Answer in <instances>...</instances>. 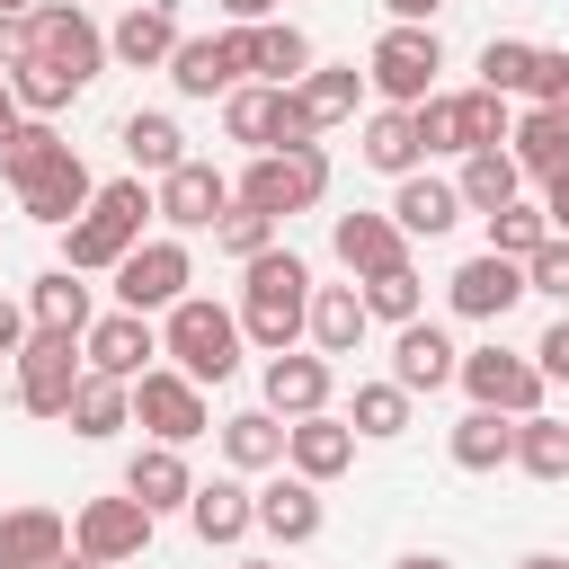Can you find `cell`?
Returning <instances> with one entry per match:
<instances>
[{
  "label": "cell",
  "mask_w": 569,
  "mask_h": 569,
  "mask_svg": "<svg viewBox=\"0 0 569 569\" xmlns=\"http://www.w3.org/2000/svg\"><path fill=\"white\" fill-rule=\"evenodd\" d=\"M436 71H445L436 27H391V36L365 53V89H382V107H418V98L436 89Z\"/></svg>",
  "instance_id": "52a82bcc"
},
{
  "label": "cell",
  "mask_w": 569,
  "mask_h": 569,
  "mask_svg": "<svg viewBox=\"0 0 569 569\" xmlns=\"http://www.w3.org/2000/svg\"><path fill=\"white\" fill-rule=\"evenodd\" d=\"M267 409L276 418H311V409H329V356H267Z\"/></svg>",
  "instance_id": "484cf974"
},
{
  "label": "cell",
  "mask_w": 569,
  "mask_h": 569,
  "mask_svg": "<svg viewBox=\"0 0 569 569\" xmlns=\"http://www.w3.org/2000/svg\"><path fill=\"white\" fill-rule=\"evenodd\" d=\"M356 293H365V320H418V302H427V284H418V267L400 258V267H373V276H356Z\"/></svg>",
  "instance_id": "ab89813d"
},
{
  "label": "cell",
  "mask_w": 569,
  "mask_h": 569,
  "mask_svg": "<svg viewBox=\"0 0 569 569\" xmlns=\"http://www.w3.org/2000/svg\"><path fill=\"white\" fill-rule=\"evenodd\" d=\"M453 365H462V356H453V338H445L436 320H400V338H391V382H400L409 400H418V391H445Z\"/></svg>",
  "instance_id": "ac0fdd59"
},
{
  "label": "cell",
  "mask_w": 569,
  "mask_h": 569,
  "mask_svg": "<svg viewBox=\"0 0 569 569\" xmlns=\"http://www.w3.org/2000/svg\"><path fill=\"white\" fill-rule=\"evenodd\" d=\"M516 187H525L516 151H462V178H453L462 213H498V204H516Z\"/></svg>",
  "instance_id": "4dcf8cb0"
},
{
  "label": "cell",
  "mask_w": 569,
  "mask_h": 569,
  "mask_svg": "<svg viewBox=\"0 0 569 569\" xmlns=\"http://www.w3.org/2000/svg\"><path fill=\"white\" fill-rule=\"evenodd\" d=\"M391 569H453V560H445V551H400Z\"/></svg>",
  "instance_id": "6f0895ef"
},
{
  "label": "cell",
  "mask_w": 569,
  "mask_h": 569,
  "mask_svg": "<svg viewBox=\"0 0 569 569\" xmlns=\"http://www.w3.org/2000/svg\"><path fill=\"white\" fill-rule=\"evenodd\" d=\"M391 222H400V240H445L453 222H462V196L445 187V178H400V196H391Z\"/></svg>",
  "instance_id": "cb8c5ba5"
},
{
  "label": "cell",
  "mask_w": 569,
  "mask_h": 569,
  "mask_svg": "<svg viewBox=\"0 0 569 569\" xmlns=\"http://www.w3.org/2000/svg\"><path fill=\"white\" fill-rule=\"evenodd\" d=\"M0 9H9V18H27V9H44V0H0Z\"/></svg>",
  "instance_id": "6125c7cd"
},
{
  "label": "cell",
  "mask_w": 569,
  "mask_h": 569,
  "mask_svg": "<svg viewBox=\"0 0 569 569\" xmlns=\"http://www.w3.org/2000/svg\"><path fill=\"white\" fill-rule=\"evenodd\" d=\"M187 525H196V542H240L258 525V507H249L240 480H196L187 489Z\"/></svg>",
  "instance_id": "83f0119b"
},
{
  "label": "cell",
  "mask_w": 569,
  "mask_h": 569,
  "mask_svg": "<svg viewBox=\"0 0 569 569\" xmlns=\"http://www.w3.org/2000/svg\"><path fill=\"white\" fill-rule=\"evenodd\" d=\"M9 365H18V409H27V418H62L71 391H80V373H89L71 329H27V347H18Z\"/></svg>",
  "instance_id": "5b68a950"
},
{
  "label": "cell",
  "mask_w": 569,
  "mask_h": 569,
  "mask_svg": "<svg viewBox=\"0 0 569 569\" xmlns=\"http://www.w3.org/2000/svg\"><path fill=\"white\" fill-rule=\"evenodd\" d=\"M409 116H418V151H462V116H453V98H445V89H427Z\"/></svg>",
  "instance_id": "bcb514c9"
},
{
  "label": "cell",
  "mask_w": 569,
  "mask_h": 569,
  "mask_svg": "<svg viewBox=\"0 0 569 569\" xmlns=\"http://www.w3.org/2000/svg\"><path fill=\"white\" fill-rule=\"evenodd\" d=\"M382 9H391V27H436L445 0H382Z\"/></svg>",
  "instance_id": "f5cc1de1"
},
{
  "label": "cell",
  "mask_w": 569,
  "mask_h": 569,
  "mask_svg": "<svg viewBox=\"0 0 569 569\" xmlns=\"http://www.w3.org/2000/svg\"><path fill=\"white\" fill-rule=\"evenodd\" d=\"M516 471L533 480H569V418H516Z\"/></svg>",
  "instance_id": "60d3db41"
},
{
  "label": "cell",
  "mask_w": 569,
  "mask_h": 569,
  "mask_svg": "<svg viewBox=\"0 0 569 569\" xmlns=\"http://www.w3.org/2000/svg\"><path fill=\"white\" fill-rule=\"evenodd\" d=\"M525 80H533V44H525V36H489V44H480V89L525 98Z\"/></svg>",
  "instance_id": "ee69618b"
},
{
  "label": "cell",
  "mask_w": 569,
  "mask_h": 569,
  "mask_svg": "<svg viewBox=\"0 0 569 569\" xmlns=\"http://www.w3.org/2000/svg\"><path fill=\"white\" fill-rule=\"evenodd\" d=\"M249 71H267L276 89H293V80L311 71V36H302L293 18H258V27H249Z\"/></svg>",
  "instance_id": "f546056e"
},
{
  "label": "cell",
  "mask_w": 569,
  "mask_h": 569,
  "mask_svg": "<svg viewBox=\"0 0 569 569\" xmlns=\"http://www.w3.org/2000/svg\"><path fill=\"white\" fill-rule=\"evenodd\" d=\"M302 329H311L320 356H356L373 320H365V293H356V284H311V320H302Z\"/></svg>",
  "instance_id": "d4e9b609"
},
{
  "label": "cell",
  "mask_w": 569,
  "mask_h": 569,
  "mask_svg": "<svg viewBox=\"0 0 569 569\" xmlns=\"http://www.w3.org/2000/svg\"><path fill=\"white\" fill-rule=\"evenodd\" d=\"M62 418H71V436L98 445V436H116V427L133 418V382H116V373H80V391H71Z\"/></svg>",
  "instance_id": "d6a6232c"
},
{
  "label": "cell",
  "mask_w": 569,
  "mask_h": 569,
  "mask_svg": "<svg viewBox=\"0 0 569 569\" xmlns=\"http://www.w3.org/2000/svg\"><path fill=\"white\" fill-rule=\"evenodd\" d=\"M249 507H258V533H276L284 551L320 533V480H302V471H293V480H267V489H249Z\"/></svg>",
  "instance_id": "44dd1931"
},
{
  "label": "cell",
  "mask_w": 569,
  "mask_h": 569,
  "mask_svg": "<svg viewBox=\"0 0 569 569\" xmlns=\"http://www.w3.org/2000/svg\"><path fill=\"white\" fill-rule=\"evenodd\" d=\"M27 53H36V27L0 9V71H9V62H27Z\"/></svg>",
  "instance_id": "816d5d0a"
},
{
  "label": "cell",
  "mask_w": 569,
  "mask_h": 569,
  "mask_svg": "<svg viewBox=\"0 0 569 569\" xmlns=\"http://www.w3.org/2000/svg\"><path fill=\"white\" fill-rule=\"evenodd\" d=\"M222 453H231V471H276V462H284V427H276V409H240V418H222Z\"/></svg>",
  "instance_id": "74e56055"
},
{
  "label": "cell",
  "mask_w": 569,
  "mask_h": 569,
  "mask_svg": "<svg viewBox=\"0 0 569 569\" xmlns=\"http://www.w3.org/2000/svg\"><path fill=\"white\" fill-rule=\"evenodd\" d=\"M453 462L462 471H498V462H516V418L507 409H471V418H453Z\"/></svg>",
  "instance_id": "836d02e7"
},
{
  "label": "cell",
  "mask_w": 569,
  "mask_h": 569,
  "mask_svg": "<svg viewBox=\"0 0 569 569\" xmlns=\"http://www.w3.org/2000/svg\"><path fill=\"white\" fill-rule=\"evenodd\" d=\"M453 382L471 391V409H507V418H533V409H542L533 356H507V347H471V356L453 365Z\"/></svg>",
  "instance_id": "30bf717a"
},
{
  "label": "cell",
  "mask_w": 569,
  "mask_h": 569,
  "mask_svg": "<svg viewBox=\"0 0 569 569\" xmlns=\"http://www.w3.org/2000/svg\"><path fill=\"white\" fill-rule=\"evenodd\" d=\"M453 116H462V151H498L507 124H516L498 89H453Z\"/></svg>",
  "instance_id": "7bdbcfd3"
},
{
  "label": "cell",
  "mask_w": 569,
  "mask_h": 569,
  "mask_svg": "<svg viewBox=\"0 0 569 569\" xmlns=\"http://www.w3.org/2000/svg\"><path fill=\"white\" fill-rule=\"evenodd\" d=\"M507 142H516V169L525 178H569V116H551V107H533V116H516L507 124Z\"/></svg>",
  "instance_id": "f1b7e54d"
},
{
  "label": "cell",
  "mask_w": 569,
  "mask_h": 569,
  "mask_svg": "<svg viewBox=\"0 0 569 569\" xmlns=\"http://www.w3.org/2000/svg\"><path fill=\"white\" fill-rule=\"evenodd\" d=\"M124 489H133L151 516H169V507H187L196 471H187V453H178V445H142V453L124 462Z\"/></svg>",
  "instance_id": "4316f807"
},
{
  "label": "cell",
  "mask_w": 569,
  "mask_h": 569,
  "mask_svg": "<svg viewBox=\"0 0 569 569\" xmlns=\"http://www.w3.org/2000/svg\"><path fill=\"white\" fill-rule=\"evenodd\" d=\"M284 462H293L302 480H338V471L356 462V427H347V418H329V409H311V418H293V427H284Z\"/></svg>",
  "instance_id": "d6986e66"
},
{
  "label": "cell",
  "mask_w": 569,
  "mask_h": 569,
  "mask_svg": "<svg viewBox=\"0 0 569 569\" xmlns=\"http://www.w3.org/2000/svg\"><path fill=\"white\" fill-rule=\"evenodd\" d=\"M142 213H151V196H142V178H107L71 222H62V267H80V276H98V267H116L133 240H142Z\"/></svg>",
  "instance_id": "7a4b0ae2"
},
{
  "label": "cell",
  "mask_w": 569,
  "mask_h": 569,
  "mask_svg": "<svg viewBox=\"0 0 569 569\" xmlns=\"http://www.w3.org/2000/svg\"><path fill=\"white\" fill-rule=\"evenodd\" d=\"M542 196H551V204H542V213H551V231H569V178H551Z\"/></svg>",
  "instance_id": "11a10c76"
},
{
  "label": "cell",
  "mask_w": 569,
  "mask_h": 569,
  "mask_svg": "<svg viewBox=\"0 0 569 569\" xmlns=\"http://www.w3.org/2000/svg\"><path fill=\"white\" fill-rule=\"evenodd\" d=\"M133 418L151 427V445H196L213 418H204V382H187L178 365H142L133 373Z\"/></svg>",
  "instance_id": "ba28073f"
},
{
  "label": "cell",
  "mask_w": 569,
  "mask_h": 569,
  "mask_svg": "<svg viewBox=\"0 0 569 569\" xmlns=\"http://www.w3.org/2000/svg\"><path fill=\"white\" fill-rule=\"evenodd\" d=\"M542 240H551V213H542V204H498V213H489V249H498V258H533Z\"/></svg>",
  "instance_id": "f6af8a7d"
},
{
  "label": "cell",
  "mask_w": 569,
  "mask_h": 569,
  "mask_svg": "<svg viewBox=\"0 0 569 569\" xmlns=\"http://www.w3.org/2000/svg\"><path fill=\"white\" fill-rule=\"evenodd\" d=\"M18 347H27V311H18V302H0V356H18Z\"/></svg>",
  "instance_id": "db71d44e"
},
{
  "label": "cell",
  "mask_w": 569,
  "mask_h": 569,
  "mask_svg": "<svg viewBox=\"0 0 569 569\" xmlns=\"http://www.w3.org/2000/svg\"><path fill=\"white\" fill-rule=\"evenodd\" d=\"M329 196V151L320 142H293V151H258L249 169H240V187H231V204H249V213H311Z\"/></svg>",
  "instance_id": "277c9868"
},
{
  "label": "cell",
  "mask_w": 569,
  "mask_h": 569,
  "mask_svg": "<svg viewBox=\"0 0 569 569\" xmlns=\"http://www.w3.org/2000/svg\"><path fill=\"white\" fill-rule=\"evenodd\" d=\"M18 133V98H9V71H0V142Z\"/></svg>",
  "instance_id": "680465c9"
},
{
  "label": "cell",
  "mask_w": 569,
  "mask_h": 569,
  "mask_svg": "<svg viewBox=\"0 0 569 569\" xmlns=\"http://www.w3.org/2000/svg\"><path fill=\"white\" fill-rule=\"evenodd\" d=\"M71 551V525L53 507H9L0 516V569H53Z\"/></svg>",
  "instance_id": "7402d4cb"
},
{
  "label": "cell",
  "mask_w": 569,
  "mask_h": 569,
  "mask_svg": "<svg viewBox=\"0 0 569 569\" xmlns=\"http://www.w3.org/2000/svg\"><path fill=\"white\" fill-rule=\"evenodd\" d=\"M329 249H338L347 276H373V267H400V258H409V240H400L391 213H338V222H329Z\"/></svg>",
  "instance_id": "ffe728a7"
},
{
  "label": "cell",
  "mask_w": 569,
  "mask_h": 569,
  "mask_svg": "<svg viewBox=\"0 0 569 569\" xmlns=\"http://www.w3.org/2000/svg\"><path fill=\"white\" fill-rule=\"evenodd\" d=\"M151 525H160V516H151V507L124 489V498H89V507L71 516V542H80L89 560H107V569H116V560L151 551Z\"/></svg>",
  "instance_id": "4fadbf2b"
},
{
  "label": "cell",
  "mask_w": 569,
  "mask_h": 569,
  "mask_svg": "<svg viewBox=\"0 0 569 569\" xmlns=\"http://www.w3.org/2000/svg\"><path fill=\"white\" fill-rule=\"evenodd\" d=\"M222 9H231V27H258V18L276 9V0H222Z\"/></svg>",
  "instance_id": "9f6ffc18"
},
{
  "label": "cell",
  "mask_w": 569,
  "mask_h": 569,
  "mask_svg": "<svg viewBox=\"0 0 569 569\" xmlns=\"http://www.w3.org/2000/svg\"><path fill=\"white\" fill-rule=\"evenodd\" d=\"M525 293H551V302H569V231H551V240L525 258Z\"/></svg>",
  "instance_id": "c3c4849f"
},
{
  "label": "cell",
  "mask_w": 569,
  "mask_h": 569,
  "mask_svg": "<svg viewBox=\"0 0 569 569\" xmlns=\"http://www.w3.org/2000/svg\"><path fill=\"white\" fill-rule=\"evenodd\" d=\"M222 133L249 142V151H293V142H311L320 124H311V107H302L293 89L258 80V89H231V98H222Z\"/></svg>",
  "instance_id": "8992f818"
},
{
  "label": "cell",
  "mask_w": 569,
  "mask_h": 569,
  "mask_svg": "<svg viewBox=\"0 0 569 569\" xmlns=\"http://www.w3.org/2000/svg\"><path fill=\"white\" fill-rule=\"evenodd\" d=\"M160 71L178 80V98H231L240 71H249V27H231V36H178V53Z\"/></svg>",
  "instance_id": "8fae6325"
},
{
  "label": "cell",
  "mask_w": 569,
  "mask_h": 569,
  "mask_svg": "<svg viewBox=\"0 0 569 569\" xmlns=\"http://www.w3.org/2000/svg\"><path fill=\"white\" fill-rule=\"evenodd\" d=\"M445 293H453V311H462V320H507V311L525 302V258L480 249V258H462V267L445 276Z\"/></svg>",
  "instance_id": "9a60e30c"
},
{
  "label": "cell",
  "mask_w": 569,
  "mask_h": 569,
  "mask_svg": "<svg viewBox=\"0 0 569 569\" xmlns=\"http://www.w3.org/2000/svg\"><path fill=\"white\" fill-rule=\"evenodd\" d=\"M124 160H133V169H151V178H169V169L187 160V133H178V116H160V107L124 116Z\"/></svg>",
  "instance_id": "8d00e7d4"
},
{
  "label": "cell",
  "mask_w": 569,
  "mask_h": 569,
  "mask_svg": "<svg viewBox=\"0 0 569 569\" xmlns=\"http://www.w3.org/2000/svg\"><path fill=\"white\" fill-rule=\"evenodd\" d=\"M533 373H542V382H569V311L542 329V347H533Z\"/></svg>",
  "instance_id": "f907efd6"
},
{
  "label": "cell",
  "mask_w": 569,
  "mask_h": 569,
  "mask_svg": "<svg viewBox=\"0 0 569 569\" xmlns=\"http://www.w3.org/2000/svg\"><path fill=\"white\" fill-rule=\"evenodd\" d=\"M516 569H569V560H560V551H525Z\"/></svg>",
  "instance_id": "91938a15"
},
{
  "label": "cell",
  "mask_w": 569,
  "mask_h": 569,
  "mask_svg": "<svg viewBox=\"0 0 569 569\" xmlns=\"http://www.w3.org/2000/svg\"><path fill=\"white\" fill-rule=\"evenodd\" d=\"M160 356L187 382H231L240 373V311H222L204 293H178L169 302V329H160Z\"/></svg>",
  "instance_id": "3957f363"
},
{
  "label": "cell",
  "mask_w": 569,
  "mask_h": 569,
  "mask_svg": "<svg viewBox=\"0 0 569 569\" xmlns=\"http://www.w3.org/2000/svg\"><path fill=\"white\" fill-rule=\"evenodd\" d=\"M302 320H311V267H302L293 249L240 258V338L267 347V356H284V347L302 338Z\"/></svg>",
  "instance_id": "6da1fadb"
},
{
  "label": "cell",
  "mask_w": 569,
  "mask_h": 569,
  "mask_svg": "<svg viewBox=\"0 0 569 569\" xmlns=\"http://www.w3.org/2000/svg\"><path fill=\"white\" fill-rule=\"evenodd\" d=\"M27 320L36 329H89V284H80V267H44L36 284H27Z\"/></svg>",
  "instance_id": "1f68e13d"
},
{
  "label": "cell",
  "mask_w": 569,
  "mask_h": 569,
  "mask_svg": "<svg viewBox=\"0 0 569 569\" xmlns=\"http://www.w3.org/2000/svg\"><path fill=\"white\" fill-rule=\"evenodd\" d=\"M107 53H116V62H133V71H160V62L178 53V18H169V0H133V9L116 18Z\"/></svg>",
  "instance_id": "603a6c76"
},
{
  "label": "cell",
  "mask_w": 569,
  "mask_h": 569,
  "mask_svg": "<svg viewBox=\"0 0 569 569\" xmlns=\"http://www.w3.org/2000/svg\"><path fill=\"white\" fill-rule=\"evenodd\" d=\"M231 569H284V560H231Z\"/></svg>",
  "instance_id": "be15d7a7"
},
{
  "label": "cell",
  "mask_w": 569,
  "mask_h": 569,
  "mask_svg": "<svg viewBox=\"0 0 569 569\" xmlns=\"http://www.w3.org/2000/svg\"><path fill=\"white\" fill-rule=\"evenodd\" d=\"M151 356H160V329H151V311H107V320H89V329H80V365H89V373H116V382H133Z\"/></svg>",
  "instance_id": "2e32d148"
},
{
  "label": "cell",
  "mask_w": 569,
  "mask_h": 569,
  "mask_svg": "<svg viewBox=\"0 0 569 569\" xmlns=\"http://www.w3.org/2000/svg\"><path fill=\"white\" fill-rule=\"evenodd\" d=\"M151 213H160L169 231H213V222L231 213V178H222L213 160H178V169L160 178V196H151Z\"/></svg>",
  "instance_id": "5bb4252c"
},
{
  "label": "cell",
  "mask_w": 569,
  "mask_h": 569,
  "mask_svg": "<svg viewBox=\"0 0 569 569\" xmlns=\"http://www.w3.org/2000/svg\"><path fill=\"white\" fill-rule=\"evenodd\" d=\"M525 98L551 107V116H569V53H560V44H533V80H525Z\"/></svg>",
  "instance_id": "681fc988"
},
{
  "label": "cell",
  "mask_w": 569,
  "mask_h": 569,
  "mask_svg": "<svg viewBox=\"0 0 569 569\" xmlns=\"http://www.w3.org/2000/svg\"><path fill=\"white\" fill-rule=\"evenodd\" d=\"M27 27H36V53H44V62H62L80 89L98 80V62H107V36H98V18H89L80 0H44V9H27Z\"/></svg>",
  "instance_id": "7c38bea8"
},
{
  "label": "cell",
  "mask_w": 569,
  "mask_h": 569,
  "mask_svg": "<svg viewBox=\"0 0 569 569\" xmlns=\"http://www.w3.org/2000/svg\"><path fill=\"white\" fill-rule=\"evenodd\" d=\"M213 240H222L231 258H258V249H276V213H249V204H231V213L213 222Z\"/></svg>",
  "instance_id": "7dc6e473"
},
{
  "label": "cell",
  "mask_w": 569,
  "mask_h": 569,
  "mask_svg": "<svg viewBox=\"0 0 569 569\" xmlns=\"http://www.w3.org/2000/svg\"><path fill=\"white\" fill-rule=\"evenodd\" d=\"M365 160H373L382 178H409V169L427 160V151H418V116H409V107H373V116H365Z\"/></svg>",
  "instance_id": "e575fe53"
},
{
  "label": "cell",
  "mask_w": 569,
  "mask_h": 569,
  "mask_svg": "<svg viewBox=\"0 0 569 569\" xmlns=\"http://www.w3.org/2000/svg\"><path fill=\"white\" fill-rule=\"evenodd\" d=\"M187 276H196L187 240H133V249L116 258V302H124V311H169V302L187 293Z\"/></svg>",
  "instance_id": "9c48e42d"
},
{
  "label": "cell",
  "mask_w": 569,
  "mask_h": 569,
  "mask_svg": "<svg viewBox=\"0 0 569 569\" xmlns=\"http://www.w3.org/2000/svg\"><path fill=\"white\" fill-rule=\"evenodd\" d=\"M53 569H107V560H89V551H62V560H53Z\"/></svg>",
  "instance_id": "94428289"
},
{
  "label": "cell",
  "mask_w": 569,
  "mask_h": 569,
  "mask_svg": "<svg viewBox=\"0 0 569 569\" xmlns=\"http://www.w3.org/2000/svg\"><path fill=\"white\" fill-rule=\"evenodd\" d=\"M89 196H98V178H89V160H80L71 142H62L53 160H36V169L18 178V204H27L36 222H53V231H62V222H71V213H80Z\"/></svg>",
  "instance_id": "e0dca14e"
},
{
  "label": "cell",
  "mask_w": 569,
  "mask_h": 569,
  "mask_svg": "<svg viewBox=\"0 0 569 569\" xmlns=\"http://www.w3.org/2000/svg\"><path fill=\"white\" fill-rule=\"evenodd\" d=\"M9 98H18V116H53V107L80 98V80L62 62H44V53H27V62H9Z\"/></svg>",
  "instance_id": "f35d334b"
},
{
  "label": "cell",
  "mask_w": 569,
  "mask_h": 569,
  "mask_svg": "<svg viewBox=\"0 0 569 569\" xmlns=\"http://www.w3.org/2000/svg\"><path fill=\"white\" fill-rule=\"evenodd\" d=\"M293 98L311 107V124H338V116H356V98H365V71H356V62H311V71L293 80Z\"/></svg>",
  "instance_id": "d590c367"
},
{
  "label": "cell",
  "mask_w": 569,
  "mask_h": 569,
  "mask_svg": "<svg viewBox=\"0 0 569 569\" xmlns=\"http://www.w3.org/2000/svg\"><path fill=\"white\" fill-rule=\"evenodd\" d=\"M347 427H356V436H373V445L409 436V391H400V382H356V409H347Z\"/></svg>",
  "instance_id": "b9f144b4"
}]
</instances>
